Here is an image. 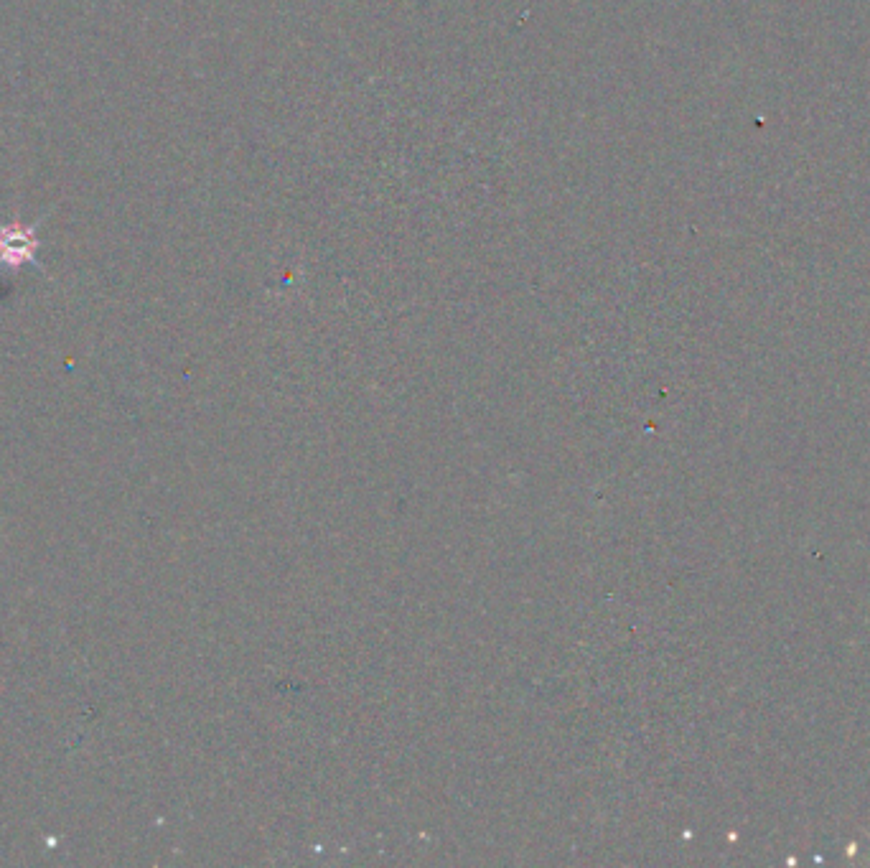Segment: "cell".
Here are the masks:
<instances>
[{"label": "cell", "instance_id": "obj_1", "mask_svg": "<svg viewBox=\"0 0 870 868\" xmlns=\"http://www.w3.org/2000/svg\"><path fill=\"white\" fill-rule=\"evenodd\" d=\"M36 235L28 227H3L0 230V260L8 265H21L34 260Z\"/></svg>", "mask_w": 870, "mask_h": 868}]
</instances>
